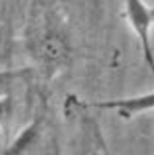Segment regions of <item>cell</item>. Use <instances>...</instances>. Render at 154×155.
<instances>
[{"instance_id":"cell-3","label":"cell","mask_w":154,"mask_h":155,"mask_svg":"<svg viewBox=\"0 0 154 155\" xmlns=\"http://www.w3.org/2000/svg\"><path fill=\"white\" fill-rule=\"evenodd\" d=\"M90 108L97 110H110L116 111L121 116H135L139 113L154 111V90L148 93H141L135 96H126V98H116V100H105V101H94L89 104Z\"/></svg>"},{"instance_id":"cell-1","label":"cell","mask_w":154,"mask_h":155,"mask_svg":"<svg viewBox=\"0 0 154 155\" xmlns=\"http://www.w3.org/2000/svg\"><path fill=\"white\" fill-rule=\"evenodd\" d=\"M125 15L131 30L138 36L143 59L154 75V51L151 44V30L154 26V7L144 0H125Z\"/></svg>"},{"instance_id":"cell-4","label":"cell","mask_w":154,"mask_h":155,"mask_svg":"<svg viewBox=\"0 0 154 155\" xmlns=\"http://www.w3.org/2000/svg\"><path fill=\"white\" fill-rule=\"evenodd\" d=\"M10 96H0V127H2L3 124V119L7 118L8 114V110H10Z\"/></svg>"},{"instance_id":"cell-5","label":"cell","mask_w":154,"mask_h":155,"mask_svg":"<svg viewBox=\"0 0 154 155\" xmlns=\"http://www.w3.org/2000/svg\"><path fill=\"white\" fill-rule=\"evenodd\" d=\"M84 155H98V152L95 150V147H90V149H87L85 150V153Z\"/></svg>"},{"instance_id":"cell-2","label":"cell","mask_w":154,"mask_h":155,"mask_svg":"<svg viewBox=\"0 0 154 155\" xmlns=\"http://www.w3.org/2000/svg\"><path fill=\"white\" fill-rule=\"evenodd\" d=\"M53 134L44 114L31 121L7 149L5 155H51Z\"/></svg>"}]
</instances>
